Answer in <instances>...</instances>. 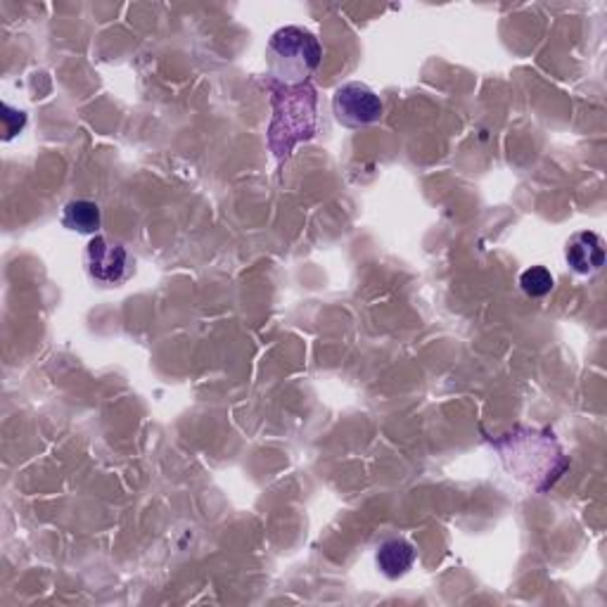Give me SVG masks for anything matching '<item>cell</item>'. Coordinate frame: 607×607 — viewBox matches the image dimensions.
Returning <instances> with one entry per match:
<instances>
[{
  "instance_id": "1",
  "label": "cell",
  "mask_w": 607,
  "mask_h": 607,
  "mask_svg": "<svg viewBox=\"0 0 607 607\" xmlns=\"http://www.w3.org/2000/svg\"><path fill=\"white\" fill-rule=\"evenodd\" d=\"M270 76L282 86H304L323 60L318 38L302 27H282L270 36L268 48Z\"/></svg>"
},
{
  "instance_id": "2",
  "label": "cell",
  "mask_w": 607,
  "mask_h": 607,
  "mask_svg": "<svg viewBox=\"0 0 607 607\" xmlns=\"http://www.w3.org/2000/svg\"><path fill=\"white\" fill-rule=\"evenodd\" d=\"M84 266L88 278L100 288H119L134 276L136 260L122 242L105 236H93L86 244Z\"/></svg>"
},
{
  "instance_id": "3",
  "label": "cell",
  "mask_w": 607,
  "mask_h": 607,
  "mask_svg": "<svg viewBox=\"0 0 607 607\" xmlns=\"http://www.w3.org/2000/svg\"><path fill=\"white\" fill-rule=\"evenodd\" d=\"M282 93H286V112L276 110V114H286V124L270 128V143L278 140V136L286 138L280 157L288 154L302 138L314 136L316 131V90L304 84L294 88L282 86Z\"/></svg>"
},
{
  "instance_id": "4",
  "label": "cell",
  "mask_w": 607,
  "mask_h": 607,
  "mask_svg": "<svg viewBox=\"0 0 607 607\" xmlns=\"http://www.w3.org/2000/svg\"><path fill=\"white\" fill-rule=\"evenodd\" d=\"M332 114L334 119L346 128H364L382 119L384 105L370 86L361 81H349L334 90Z\"/></svg>"
},
{
  "instance_id": "5",
  "label": "cell",
  "mask_w": 607,
  "mask_h": 607,
  "mask_svg": "<svg viewBox=\"0 0 607 607\" xmlns=\"http://www.w3.org/2000/svg\"><path fill=\"white\" fill-rule=\"evenodd\" d=\"M565 262L579 276L598 274L605 264V242L593 230H579L565 244Z\"/></svg>"
},
{
  "instance_id": "6",
  "label": "cell",
  "mask_w": 607,
  "mask_h": 607,
  "mask_svg": "<svg viewBox=\"0 0 607 607\" xmlns=\"http://www.w3.org/2000/svg\"><path fill=\"white\" fill-rule=\"evenodd\" d=\"M376 562L378 570L387 579H402L413 570V565H416V546L406 539H387L378 548Z\"/></svg>"
},
{
  "instance_id": "7",
  "label": "cell",
  "mask_w": 607,
  "mask_h": 607,
  "mask_svg": "<svg viewBox=\"0 0 607 607\" xmlns=\"http://www.w3.org/2000/svg\"><path fill=\"white\" fill-rule=\"evenodd\" d=\"M62 226L81 236H96L102 226L100 204L93 200H72L62 210Z\"/></svg>"
},
{
  "instance_id": "8",
  "label": "cell",
  "mask_w": 607,
  "mask_h": 607,
  "mask_svg": "<svg viewBox=\"0 0 607 607\" xmlns=\"http://www.w3.org/2000/svg\"><path fill=\"white\" fill-rule=\"evenodd\" d=\"M520 288L527 296H532V300H541V296L553 292L555 278L546 266H532L520 276Z\"/></svg>"
},
{
  "instance_id": "9",
  "label": "cell",
  "mask_w": 607,
  "mask_h": 607,
  "mask_svg": "<svg viewBox=\"0 0 607 607\" xmlns=\"http://www.w3.org/2000/svg\"><path fill=\"white\" fill-rule=\"evenodd\" d=\"M3 124H5L3 140H12L17 134L24 131V126H27V112L10 108L8 102H3Z\"/></svg>"
}]
</instances>
